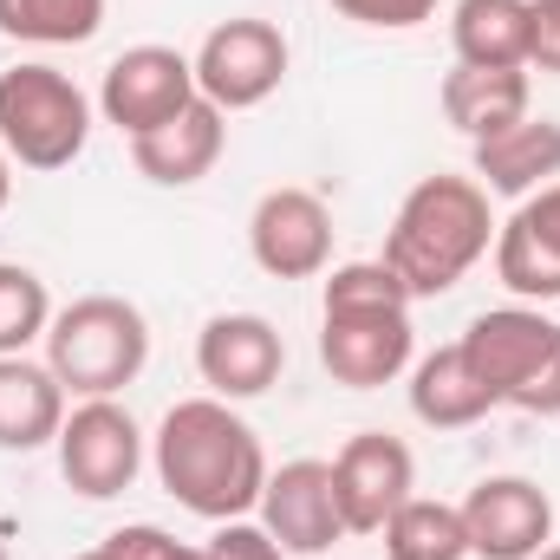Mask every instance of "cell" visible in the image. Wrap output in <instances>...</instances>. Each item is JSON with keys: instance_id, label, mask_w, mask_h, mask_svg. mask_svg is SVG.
<instances>
[{"instance_id": "6da1fadb", "label": "cell", "mask_w": 560, "mask_h": 560, "mask_svg": "<svg viewBox=\"0 0 560 560\" xmlns=\"http://www.w3.org/2000/svg\"><path fill=\"white\" fill-rule=\"evenodd\" d=\"M150 469H156L163 495L202 522L255 515L261 489H268V450H261L255 423L209 392L163 411L156 436H150Z\"/></svg>"}, {"instance_id": "4dcf8cb0", "label": "cell", "mask_w": 560, "mask_h": 560, "mask_svg": "<svg viewBox=\"0 0 560 560\" xmlns=\"http://www.w3.org/2000/svg\"><path fill=\"white\" fill-rule=\"evenodd\" d=\"M535 560H560V541H548V548H541V555H535Z\"/></svg>"}, {"instance_id": "7c38bea8", "label": "cell", "mask_w": 560, "mask_h": 560, "mask_svg": "<svg viewBox=\"0 0 560 560\" xmlns=\"http://www.w3.org/2000/svg\"><path fill=\"white\" fill-rule=\"evenodd\" d=\"M287 372V339L275 319L261 313H215L196 332V378L209 385V398L222 405H248L261 392H275Z\"/></svg>"}, {"instance_id": "8fae6325", "label": "cell", "mask_w": 560, "mask_h": 560, "mask_svg": "<svg viewBox=\"0 0 560 560\" xmlns=\"http://www.w3.org/2000/svg\"><path fill=\"white\" fill-rule=\"evenodd\" d=\"M248 255L268 280H319L332 268V209L326 196L280 183L248 215Z\"/></svg>"}, {"instance_id": "83f0119b", "label": "cell", "mask_w": 560, "mask_h": 560, "mask_svg": "<svg viewBox=\"0 0 560 560\" xmlns=\"http://www.w3.org/2000/svg\"><path fill=\"white\" fill-rule=\"evenodd\" d=\"M528 66L560 79V0H528Z\"/></svg>"}, {"instance_id": "4fadbf2b", "label": "cell", "mask_w": 560, "mask_h": 560, "mask_svg": "<svg viewBox=\"0 0 560 560\" xmlns=\"http://www.w3.org/2000/svg\"><path fill=\"white\" fill-rule=\"evenodd\" d=\"M456 509L476 560H535L555 541V502L528 476H482Z\"/></svg>"}, {"instance_id": "603a6c76", "label": "cell", "mask_w": 560, "mask_h": 560, "mask_svg": "<svg viewBox=\"0 0 560 560\" xmlns=\"http://www.w3.org/2000/svg\"><path fill=\"white\" fill-rule=\"evenodd\" d=\"M105 26V0H0V33L20 46H85Z\"/></svg>"}, {"instance_id": "2e32d148", "label": "cell", "mask_w": 560, "mask_h": 560, "mask_svg": "<svg viewBox=\"0 0 560 560\" xmlns=\"http://www.w3.org/2000/svg\"><path fill=\"white\" fill-rule=\"evenodd\" d=\"M222 150H229V112H215L209 98H196L170 125L131 138V163L156 189H189V183H202L222 163Z\"/></svg>"}, {"instance_id": "9c48e42d", "label": "cell", "mask_w": 560, "mask_h": 560, "mask_svg": "<svg viewBox=\"0 0 560 560\" xmlns=\"http://www.w3.org/2000/svg\"><path fill=\"white\" fill-rule=\"evenodd\" d=\"M196 98H202V92H196V66H189V52L143 39V46H125V52L105 66L98 118L118 125L125 138H143V131L170 125V118H176L183 105H196Z\"/></svg>"}, {"instance_id": "e0dca14e", "label": "cell", "mask_w": 560, "mask_h": 560, "mask_svg": "<svg viewBox=\"0 0 560 560\" xmlns=\"http://www.w3.org/2000/svg\"><path fill=\"white\" fill-rule=\"evenodd\" d=\"M469 176H476L489 196H509V202H522V196L560 183V118H535V112H528L522 125L482 138L476 156H469Z\"/></svg>"}, {"instance_id": "9a60e30c", "label": "cell", "mask_w": 560, "mask_h": 560, "mask_svg": "<svg viewBox=\"0 0 560 560\" xmlns=\"http://www.w3.org/2000/svg\"><path fill=\"white\" fill-rule=\"evenodd\" d=\"M495 280L541 306V300H560V183L522 196L509 209V222H495Z\"/></svg>"}, {"instance_id": "7a4b0ae2", "label": "cell", "mask_w": 560, "mask_h": 560, "mask_svg": "<svg viewBox=\"0 0 560 560\" xmlns=\"http://www.w3.org/2000/svg\"><path fill=\"white\" fill-rule=\"evenodd\" d=\"M418 359L411 293L385 261H339L319 287V365L346 392H378Z\"/></svg>"}, {"instance_id": "5b68a950", "label": "cell", "mask_w": 560, "mask_h": 560, "mask_svg": "<svg viewBox=\"0 0 560 560\" xmlns=\"http://www.w3.org/2000/svg\"><path fill=\"white\" fill-rule=\"evenodd\" d=\"M456 346L469 352L495 405L528 411V418H560V319H548L541 306L528 300L489 306L463 326Z\"/></svg>"}, {"instance_id": "52a82bcc", "label": "cell", "mask_w": 560, "mask_h": 560, "mask_svg": "<svg viewBox=\"0 0 560 560\" xmlns=\"http://www.w3.org/2000/svg\"><path fill=\"white\" fill-rule=\"evenodd\" d=\"M196 66V92L215 105V112H255L268 105L280 85H287V66H293V46L275 20H222L202 33V46L189 52Z\"/></svg>"}, {"instance_id": "30bf717a", "label": "cell", "mask_w": 560, "mask_h": 560, "mask_svg": "<svg viewBox=\"0 0 560 560\" xmlns=\"http://www.w3.org/2000/svg\"><path fill=\"white\" fill-rule=\"evenodd\" d=\"M332 495L346 515V535H378L411 495H418V456L392 430H359L332 456Z\"/></svg>"}, {"instance_id": "44dd1931", "label": "cell", "mask_w": 560, "mask_h": 560, "mask_svg": "<svg viewBox=\"0 0 560 560\" xmlns=\"http://www.w3.org/2000/svg\"><path fill=\"white\" fill-rule=\"evenodd\" d=\"M450 46L456 66H528V0H456L450 7Z\"/></svg>"}, {"instance_id": "cb8c5ba5", "label": "cell", "mask_w": 560, "mask_h": 560, "mask_svg": "<svg viewBox=\"0 0 560 560\" xmlns=\"http://www.w3.org/2000/svg\"><path fill=\"white\" fill-rule=\"evenodd\" d=\"M52 313H59V306H52L46 280L33 275V268H20V261H0V359L33 352V346L46 339Z\"/></svg>"}, {"instance_id": "4316f807", "label": "cell", "mask_w": 560, "mask_h": 560, "mask_svg": "<svg viewBox=\"0 0 560 560\" xmlns=\"http://www.w3.org/2000/svg\"><path fill=\"white\" fill-rule=\"evenodd\" d=\"M105 548L118 560H209V548H183L176 535H163V528H150V522H131V528L105 535Z\"/></svg>"}, {"instance_id": "f1b7e54d", "label": "cell", "mask_w": 560, "mask_h": 560, "mask_svg": "<svg viewBox=\"0 0 560 560\" xmlns=\"http://www.w3.org/2000/svg\"><path fill=\"white\" fill-rule=\"evenodd\" d=\"M7 202H13V156L0 150V209H7Z\"/></svg>"}, {"instance_id": "f546056e", "label": "cell", "mask_w": 560, "mask_h": 560, "mask_svg": "<svg viewBox=\"0 0 560 560\" xmlns=\"http://www.w3.org/2000/svg\"><path fill=\"white\" fill-rule=\"evenodd\" d=\"M72 560H118V555H112V548L98 541V548H85V555H72Z\"/></svg>"}, {"instance_id": "484cf974", "label": "cell", "mask_w": 560, "mask_h": 560, "mask_svg": "<svg viewBox=\"0 0 560 560\" xmlns=\"http://www.w3.org/2000/svg\"><path fill=\"white\" fill-rule=\"evenodd\" d=\"M209 560H287V548H280L261 522L235 515V522H215V535H209Z\"/></svg>"}, {"instance_id": "277c9868", "label": "cell", "mask_w": 560, "mask_h": 560, "mask_svg": "<svg viewBox=\"0 0 560 560\" xmlns=\"http://www.w3.org/2000/svg\"><path fill=\"white\" fill-rule=\"evenodd\" d=\"M46 365L66 398H118L150 365V319L125 293H79L46 326Z\"/></svg>"}, {"instance_id": "1f68e13d", "label": "cell", "mask_w": 560, "mask_h": 560, "mask_svg": "<svg viewBox=\"0 0 560 560\" xmlns=\"http://www.w3.org/2000/svg\"><path fill=\"white\" fill-rule=\"evenodd\" d=\"M0 560H13V555H7V541H0Z\"/></svg>"}, {"instance_id": "3957f363", "label": "cell", "mask_w": 560, "mask_h": 560, "mask_svg": "<svg viewBox=\"0 0 560 560\" xmlns=\"http://www.w3.org/2000/svg\"><path fill=\"white\" fill-rule=\"evenodd\" d=\"M495 196L476 183V176H418L385 229V268L405 280L411 300H436L450 293L456 280L469 275L489 248H495Z\"/></svg>"}, {"instance_id": "ffe728a7", "label": "cell", "mask_w": 560, "mask_h": 560, "mask_svg": "<svg viewBox=\"0 0 560 560\" xmlns=\"http://www.w3.org/2000/svg\"><path fill=\"white\" fill-rule=\"evenodd\" d=\"M59 423H66V385L52 378V365L39 359H0V450L26 456V450H46L59 443Z\"/></svg>"}, {"instance_id": "7402d4cb", "label": "cell", "mask_w": 560, "mask_h": 560, "mask_svg": "<svg viewBox=\"0 0 560 560\" xmlns=\"http://www.w3.org/2000/svg\"><path fill=\"white\" fill-rule=\"evenodd\" d=\"M378 535H385V560H469V535H463V509L456 502L411 495Z\"/></svg>"}, {"instance_id": "5bb4252c", "label": "cell", "mask_w": 560, "mask_h": 560, "mask_svg": "<svg viewBox=\"0 0 560 560\" xmlns=\"http://www.w3.org/2000/svg\"><path fill=\"white\" fill-rule=\"evenodd\" d=\"M255 515L287 548V560L326 555V548L346 541V515H339V495H332V463H319V456H293V463L268 469V489H261Z\"/></svg>"}, {"instance_id": "d4e9b609", "label": "cell", "mask_w": 560, "mask_h": 560, "mask_svg": "<svg viewBox=\"0 0 560 560\" xmlns=\"http://www.w3.org/2000/svg\"><path fill=\"white\" fill-rule=\"evenodd\" d=\"M326 7L359 20V26H372V33H411V26H423L436 13V0H326Z\"/></svg>"}, {"instance_id": "8992f818", "label": "cell", "mask_w": 560, "mask_h": 560, "mask_svg": "<svg viewBox=\"0 0 560 560\" xmlns=\"http://www.w3.org/2000/svg\"><path fill=\"white\" fill-rule=\"evenodd\" d=\"M92 98L79 92L72 72L46 59H20L0 72V150L20 170H66L92 143Z\"/></svg>"}, {"instance_id": "ba28073f", "label": "cell", "mask_w": 560, "mask_h": 560, "mask_svg": "<svg viewBox=\"0 0 560 560\" xmlns=\"http://www.w3.org/2000/svg\"><path fill=\"white\" fill-rule=\"evenodd\" d=\"M59 476L85 502H112L138 482L143 469V430L118 398H79L59 423Z\"/></svg>"}, {"instance_id": "d6986e66", "label": "cell", "mask_w": 560, "mask_h": 560, "mask_svg": "<svg viewBox=\"0 0 560 560\" xmlns=\"http://www.w3.org/2000/svg\"><path fill=\"white\" fill-rule=\"evenodd\" d=\"M436 105H443V118H450L469 143L495 138V131H509V125L528 118V66H509V72H489V66H450Z\"/></svg>"}, {"instance_id": "ac0fdd59", "label": "cell", "mask_w": 560, "mask_h": 560, "mask_svg": "<svg viewBox=\"0 0 560 560\" xmlns=\"http://www.w3.org/2000/svg\"><path fill=\"white\" fill-rule=\"evenodd\" d=\"M495 411V392L482 385V372L469 365L463 346H436L411 359V418L423 430H469Z\"/></svg>"}]
</instances>
